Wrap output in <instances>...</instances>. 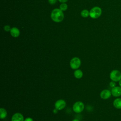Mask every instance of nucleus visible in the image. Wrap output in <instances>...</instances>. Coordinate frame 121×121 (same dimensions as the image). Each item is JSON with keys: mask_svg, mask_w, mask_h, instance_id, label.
<instances>
[{"mask_svg": "<svg viewBox=\"0 0 121 121\" xmlns=\"http://www.w3.org/2000/svg\"><path fill=\"white\" fill-rule=\"evenodd\" d=\"M24 121H34V120L31 117H27L26 119H25Z\"/></svg>", "mask_w": 121, "mask_h": 121, "instance_id": "19", "label": "nucleus"}, {"mask_svg": "<svg viewBox=\"0 0 121 121\" xmlns=\"http://www.w3.org/2000/svg\"><path fill=\"white\" fill-rule=\"evenodd\" d=\"M74 76L76 78L80 79L82 78L83 76V73L81 70L79 69H77L75 70L74 72Z\"/></svg>", "mask_w": 121, "mask_h": 121, "instance_id": "11", "label": "nucleus"}, {"mask_svg": "<svg viewBox=\"0 0 121 121\" xmlns=\"http://www.w3.org/2000/svg\"><path fill=\"white\" fill-rule=\"evenodd\" d=\"M51 18L55 22H60L64 19V14L60 9H53L51 15Z\"/></svg>", "mask_w": 121, "mask_h": 121, "instance_id": "1", "label": "nucleus"}, {"mask_svg": "<svg viewBox=\"0 0 121 121\" xmlns=\"http://www.w3.org/2000/svg\"><path fill=\"white\" fill-rule=\"evenodd\" d=\"M24 118L22 114L19 112L14 113L11 117V121H24Z\"/></svg>", "mask_w": 121, "mask_h": 121, "instance_id": "8", "label": "nucleus"}, {"mask_svg": "<svg viewBox=\"0 0 121 121\" xmlns=\"http://www.w3.org/2000/svg\"><path fill=\"white\" fill-rule=\"evenodd\" d=\"M81 61L80 59L77 57H75L72 58L69 62L70 68L74 70L78 69L81 66Z\"/></svg>", "mask_w": 121, "mask_h": 121, "instance_id": "3", "label": "nucleus"}, {"mask_svg": "<svg viewBox=\"0 0 121 121\" xmlns=\"http://www.w3.org/2000/svg\"><path fill=\"white\" fill-rule=\"evenodd\" d=\"M4 29L5 31H6V32L9 31H10V30H11L10 27V26H9V25H6V26H4Z\"/></svg>", "mask_w": 121, "mask_h": 121, "instance_id": "16", "label": "nucleus"}, {"mask_svg": "<svg viewBox=\"0 0 121 121\" xmlns=\"http://www.w3.org/2000/svg\"><path fill=\"white\" fill-rule=\"evenodd\" d=\"M102 14V9L98 7H95L93 8L89 12L90 17L96 19L100 17Z\"/></svg>", "mask_w": 121, "mask_h": 121, "instance_id": "2", "label": "nucleus"}, {"mask_svg": "<svg viewBox=\"0 0 121 121\" xmlns=\"http://www.w3.org/2000/svg\"><path fill=\"white\" fill-rule=\"evenodd\" d=\"M112 95L114 97H118L121 95V87L115 86L111 90Z\"/></svg>", "mask_w": 121, "mask_h": 121, "instance_id": "9", "label": "nucleus"}, {"mask_svg": "<svg viewBox=\"0 0 121 121\" xmlns=\"http://www.w3.org/2000/svg\"><path fill=\"white\" fill-rule=\"evenodd\" d=\"M66 105V102L63 99H59L54 104L55 108L58 111L63 109Z\"/></svg>", "mask_w": 121, "mask_h": 121, "instance_id": "6", "label": "nucleus"}, {"mask_svg": "<svg viewBox=\"0 0 121 121\" xmlns=\"http://www.w3.org/2000/svg\"><path fill=\"white\" fill-rule=\"evenodd\" d=\"M58 110L57 109H56V108H55V109H53V112L54 113H57V112H58Z\"/></svg>", "mask_w": 121, "mask_h": 121, "instance_id": "20", "label": "nucleus"}, {"mask_svg": "<svg viewBox=\"0 0 121 121\" xmlns=\"http://www.w3.org/2000/svg\"><path fill=\"white\" fill-rule=\"evenodd\" d=\"M60 9L62 11H65L68 9V5L67 4L65 3H62L60 4Z\"/></svg>", "mask_w": 121, "mask_h": 121, "instance_id": "15", "label": "nucleus"}, {"mask_svg": "<svg viewBox=\"0 0 121 121\" xmlns=\"http://www.w3.org/2000/svg\"><path fill=\"white\" fill-rule=\"evenodd\" d=\"M72 121H80L78 119H73Z\"/></svg>", "mask_w": 121, "mask_h": 121, "instance_id": "22", "label": "nucleus"}, {"mask_svg": "<svg viewBox=\"0 0 121 121\" xmlns=\"http://www.w3.org/2000/svg\"><path fill=\"white\" fill-rule=\"evenodd\" d=\"M109 85H110V86L111 87H112V88H113V87L116 86H116L115 82L113 81H111V82L110 83Z\"/></svg>", "mask_w": 121, "mask_h": 121, "instance_id": "17", "label": "nucleus"}, {"mask_svg": "<svg viewBox=\"0 0 121 121\" xmlns=\"http://www.w3.org/2000/svg\"><path fill=\"white\" fill-rule=\"evenodd\" d=\"M85 108L84 103L81 101H77L75 102L72 106L73 111L76 113H80L83 111Z\"/></svg>", "mask_w": 121, "mask_h": 121, "instance_id": "4", "label": "nucleus"}, {"mask_svg": "<svg viewBox=\"0 0 121 121\" xmlns=\"http://www.w3.org/2000/svg\"><path fill=\"white\" fill-rule=\"evenodd\" d=\"M10 32L11 36H12L14 37H17L20 35L19 30L17 28L15 27H12L11 29Z\"/></svg>", "mask_w": 121, "mask_h": 121, "instance_id": "10", "label": "nucleus"}, {"mask_svg": "<svg viewBox=\"0 0 121 121\" xmlns=\"http://www.w3.org/2000/svg\"><path fill=\"white\" fill-rule=\"evenodd\" d=\"M112 93L111 91L108 89H104L101 91L100 95L102 99H107L110 97Z\"/></svg>", "mask_w": 121, "mask_h": 121, "instance_id": "7", "label": "nucleus"}, {"mask_svg": "<svg viewBox=\"0 0 121 121\" xmlns=\"http://www.w3.org/2000/svg\"><path fill=\"white\" fill-rule=\"evenodd\" d=\"M110 78L113 81H119L121 79V73L118 70H113L110 74Z\"/></svg>", "mask_w": 121, "mask_h": 121, "instance_id": "5", "label": "nucleus"}, {"mask_svg": "<svg viewBox=\"0 0 121 121\" xmlns=\"http://www.w3.org/2000/svg\"><path fill=\"white\" fill-rule=\"evenodd\" d=\"M113 106L117 109H121V98H117L113 102Z\"/></svg>", "mask_w": 121, "mask_h": 121, "instance_id": "12", "label": "nucleus"}, {"mask_svg": "<svg viewBox=\"0 0 121 121\" xmlns=\"http://www.w3.org/2000/svg\"><path fill=\"white\" fill-rule=\"evenodd\" d=\"M7 116V112L4 108L0 109V117L1 119H5Z\"/></svg>", "mask_w": 121, "mask_h": 121, "instance_id": "13", "label": "nucleus"}, {"mask_svg": "<svg viewBox=\"0 0 121 121\" xmlns=\"http://www.w3.org/2000/svg\"><path fill=\"white\" fill-rule=\"evenodd\" d=\"M48 1L50 4L52 5V4H54L56 2L57 0H48Z\"/></svg>", "mask_w": 121, "mask_h": 121, "instance_id": "18", "label": "nucleus"}, {"mask_svg": "<svg viewBox=\"0 0 121 121\" xmlns=\"http://www.w3.org/2000/svg\"><path fill=\"white\" fill-rule=\"evenodd\" d=\"M60 2H62V3H64V2H66L68 1V0H58Z\"/></svg>", "mask_w": 121, "mask_h": 121, "instance_id": "21", "label": "nucleus"}, {"mask_svg": "<svg viewBox=\"0 0 121 121\" xmlns=\"http://www.w3.org/2000/svg\"><path fill=\"white\" fill-rule=\"evenodd\" d=\"M119 85H120V86L121 87V79L119 81Z\"/></svg>", "mask_w": 121, "mask_h": 121, "instance_id": "23", "label": "nucleus"}, {"mask_svg": "<svg viewBox=\"0 0 121 121\" xmlns=\"http://www.w3.org/2000/svg\"><path fill=\"white\" fill-rule=\"evenodd\" d=\"M81 15L83 17H86L89 15V12L86 9H84L81 12Z\"/></svg>", "mask_w": 121, "mask_h": 121, "instance_id": "14", "label": "nucleus"}]
</instances>
